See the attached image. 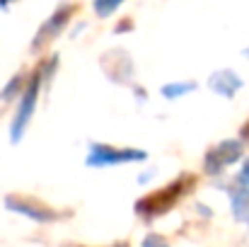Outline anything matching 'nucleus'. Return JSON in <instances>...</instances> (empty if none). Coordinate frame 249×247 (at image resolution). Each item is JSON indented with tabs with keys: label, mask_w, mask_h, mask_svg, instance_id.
<instances>
[{
	"label": "nucleus",
	"mask_w": 249,
	"mask_h": 247,
	"mask_svg": "<svg viewBox=\"0 0 249 247\" xmlns=\"http://www.w3.org/2000/svg\"><path fill=\"white\" fill-rule=\"evenodd\" d=\"M5 204H7V209H12L17 213H24L27 218H34L39 223H51V221H58L61 218V213H56L46 204H41L36 199H29V196H15L12 194V196L5 199Z\"/></svg>",
	"instance_id": "4"
},
{
	"label": "nucleus",
	"mask_w": 249,
	"mask_h": 247,
	"mask_svg": "<svg viewBox=\"0 0 249 247\" xmlns=\"http://www.w3.org/2000/svg\"><path fill=\"white\" fill-rule=\"evenodd\" d=\"M194 177L191 174H181L179 179H174V182H169L167 187L162 189H158V191H150V194H145L138 204H136V209H138V213H143V216H160V213H165L169 211L191 187H194Z\"/></svg>",
	"instance_id": "1"
},
{
	"label": "nucleus",
	"mask_w": 249,
	"mask_h": 247,
	"mask_svg": "<svg viewBox=\"0 0 249 247\" xmlns=\"http://www.w3.org/2000/svg\"><path fill=\"white\" fill-rule=\"evenodd\" d=\"M211 87H213L215 92L225 95V97H232L235 90L240 87V80H237L230 71H220V73H215V76L211 78Z\"/></svg>",
	"instance_id": "7"
},
{
	"label": "nucleus",
	"mask_w": 249,
	"mask_h": 247,
	"mask_svg": "<svg viewBox=\"0 0 249 247\" xmlns=\"http://www.w3.org/2000/svg\"><path fill=\"white\" fill-rule=\"evenodd\" d=\"M143 247H169V245H167L165 238H160V235H148L143 240Z\"/></svg>",
	"instance_id": "10"
},
{
	"label": "nucleus",
	"mask_w": 249,
	"mask_h": 247,
	"mask_svg": "<svg viewBox=\"0 0 249 247\" xmlns=\"http://www.w3.org/2000/svg\"><path fill=\"white\" fill-rule=\"evenodd\" d=\"M73 5H68V7H61V10H56L53 15H51V19L39 29V34H36V39H34V49H39L41 44H46V41H51L63 27H66V22L71 19V15H73Z\"/></svg>",
	"instance_id": "6"
},
{
	"label": "nucleus",
	"mask_w": 249,
	"mask_h": 247,
	"mask_svg": "<svg viewBox=\"0 0 249 247\" xmlns=\"http://www.w3.org/2000/svg\"><path fill=\"white\" fill-rule=\"evenodd\" d=\"M121 2L124 0H94V10H97L99 17H109Z\"/></svg>",
	"instance_id": "9"
},
{
	"label": "nucleus",
	"mask_w": 249,
	"mask_h": 247,
	"mask_svg": "<svg viewBox=\"0 0 249 247\" xmlns=\"http://www.w3.org/2000/svg\"><path fill=\"white\" fill-rule=\"evenodd\" d=\"M39 85H41V71H36V73L32 76L29 85L24 87L22 104H19V109H17V114H15V121H12V141H15V143L22 138V133H24V129H27V124H29L32 114H34V109H36Z\"/></svg>",
	"instance_id": "2"
},
{
	"label": "nucleus",
	"mask_w": 249,
	"mask_h": 247,
	"mask_svg": "<svg viewBox=\"0 0 249 247\" xmlns=\"http://www.w3.org/2000/svg\"><path fill=\"white\" fill-rule=\"evenodd\" d=\"M10 2H15V0H0V7H7Z\"/></svg>",
	"instance_id": "12"
},
{
	"label": "nucleus",
	"mask_w": 249,
	"mask_h": 247,
	"mask_svg": "<svg viewBox=\"0 0 249 247\" xmlns=\"http://www.w3.org/2000/svg\"><path fill=\"white\" fill-rule=\"evenodd\" d=\"M145 160L143 151L136 148H111V146H92L87 165L92 167H109V165H121V163H138Z\"/></svg>",
	"instance_id": "3"
},
{
	"label": "nucleus",
	"mask_w": 249,
	"mask_h": 247,
	"mask_svg": "<svg viewBox=\"0 0 249 247\" xmlns=\"http://www.w3.org/2000/svg\"><path fill=\"white\" fill-rule=\"evenodd\" d=\"M242 179H245V182H249V163L245 165V170H242Z\"/></svg>",
	"instance_id": "11"
},
{
	"label": "nucleus",
	"mask_w": 249,
	"mask_h": 247,
	"mask_svg": "<svg viewBox=\"0 0 249 247\" xmlns=\"http://www.w3.org/2000/svg\"><path fill=\"white\" fill-rule=\"evenodd\" d=\"M237 158H240V143H237V141H223L218 148L208 151V155H206V160H203V167H206V172L215 174V172H220L225 165L235 163Z\"/></svg>",
	"instance_id": "5"
},
{
	"label": "nucleus",
	"mask_w": 249,
	"mask_h": 247,
	"mask_svg": "<svg viewBox=\"0 0 249 247\" xmlns=\"http://www.w3.org/2000/svg\"><path fill=\"white\" fill-rule=\"evenodd\" d=\"M191 90H196V82H169V85L162 87V95L167 99H172V97H181Z\"/></svg>",
	"instance_id": "8"
}]
</instances>
